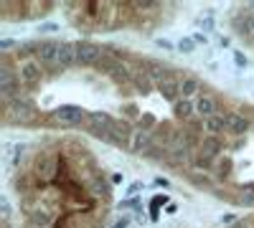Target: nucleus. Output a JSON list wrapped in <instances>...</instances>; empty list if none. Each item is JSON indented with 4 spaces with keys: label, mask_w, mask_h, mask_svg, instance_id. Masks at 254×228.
Wrapping results in <instances>:
<instances>
[{
    "label": "nucleus",
    "mask_w": 254,
    "mask_h": 228,
    "mask_svg": "<svg viewBox=\"0 0 254 228\" xmlns=\"http://www.w3.org/2000/svg\"><path fill=\"white\" fill-rule=\"evenodd\" d=\"M3 117H5V122L8 124H33L36 122V117H38V112H36V107H33V101L28 99V96H15L8 107H3Z\"/></svg>",
    "instance_id": "nucleus-1"
},
{
    "label": "nucleus",
    "mask_w": 254,
    "mask_h": 228,
    "mask_svg": "<svg viewBox=\"0 0 254 228\" xmlns=\"http://www.w3.org/2000/svg\"><path fill=\"white\" fill-rule=\"evenodd\" d=\"M46 76V69L41 64L38 58H31V61H23V64L18 66V81L23 89H33L41 84V79Z\"/></svg>",
    "instance_id": "nucleus-2"
},
{
    "label": "nucleus",
    "mask_w": 254,
    "mask_h": 228,
    "mask_svg": "<svg viewBox=\"0 0 254 228\" xmlns=\"http://www.w3.org/2000/svg\"><path fill=\"white\" fill-rule=\"evenodd\" d=\"M51 119H54V124H61V127H79V124L89 122V114L76 104H64V107L54 109Z\"/></svg>",
    "instance_id": "nucleus-3"
},
{
    "label": "nucleus",
    "mask_w": 254,
    "mask_h": 228,
    "mask_svg": "<svg viewBox=\"0 0 254 228\" xmlns=\"http://www.w3.org/2000/svg\"><path fill=\"white\" fill-rule=\"evenodd\" d=\"M104 56V46L92 41H76V66H97Z\"/></svg>",
    "instance_id": "nucleus-4"
},
{
    "label": "nucleus",
    "mask_w": 254,
    "mask_h": 228,
    "mask_svg": "<svg viewBox=\"0 0 254 228\" xmlns=\"http://www.w3.org/2000/svg\"><path fill=\"white\" fill-rule=\"evenodd\" d=\"M59 48H61V41H38V61L44 64L46 71H59Z\"/></svg>",
    "instance_id": "nucleus-5"
},
{
    "label": "nucleus",
    "mask_w": 254,
    "mask_h": 228,
    "mask_svg": "<svg viewBox=\"0 0 254 228\" xmlns=\"http://www.w3.org/2000/svg\"><path fill=\"white\" fill-rule=\"evenodd\" d=\"M59 162H61V160H56V157H54V155H49V152H41V155L36 157L33 173H36V178L41 180V185H46V182H51V180L56 178Z\"/></svg>",
    "instance_id": "nucleus-6"
},
{
    "label": "nucleus",
    "mask_w": 254,
    "mask_h": 228,
    "mask_svg": "<svg viewBox=\"0 0 254 228\" xmlns=\"http://www.w3.org/2000/svg\"><path fill=\"white\" fill-rule=\"evenodd\" d=\"M219 117L224 119L226 132H229V135H234V137L247 135V132H249V127H252L249 117H244L242 112H219Z\"/></svg>",
    "instance_id": "nucleus-7"
},
{
    "label": "nucleus",
    "mask_w": 254,
    "mask_h": 228,
    "mask_svg": "<svg viewBox=\"0 0 254 228\" xmlns=\"http://www.w3.org/2000/svg\"><path fill=\"white\" fill-rule=\"evenodd\" d=\"M132 135H135V130H132L130 122H127V119H115L112 130H110V142L117 144V147H127V150H130Z\"/></svg>",
    "instance_id": "nucleus-8"
},
{
    "label": "nucleus",
    "mask_w": 254,
    "mask_h": 228,
    "mask_svg": "<svg viewBox=\"0 0 254 228\" xmlns=\"http://www.w3.org/2000/svg\"><path fill=\"white\" fill-rule=\"evenodd\" d=\"M137 66L145 71V76L150 79L155 87H158V84H163V81L168 79V69L160 64V61H150V58H145V61H140Z\"/></svg>",
    "instance_id": "nucleus-9"
},
{
    "label": "nucleus",
    "mask_w": 254,
    "mask_h": 228,
    "mask_svg": "<svg viewBox=\"0 0 254 228\" xmlns=\"http://www.w3.org/2000/svg\"><path fill=\"white\" fill-rule=\"evenodd\" d=\"M155 144V135L153 132H145V130H135L132 135V142H130V150L135 155H145L147 150H150Z\"/></svg>",
    "instance_id": "nucleus-10"
},
{
    "label": "nucleus",
    "mask_w": 254,
    "mask_h": 228,
    "mask_svg": "<svg viewBox=\"0 0 254 228\" xmlns=\"http://www.w3.org/2000/svg\"><path fill=\"white\" fill-rule=\"evenodd\" d=\"M158 94L165 99V101H171V104H176V101L181 99V79L176 76H168L163 84H158Z\"/></svg>",
    "instance_id": "nucleus-11"
},
{
    "label": "nucleus",
    "mask_w": 254,
    "mask_h": 228,
    "mask_svg": "<svg viewBox=\"0 0 254 228\" xmlns=\"http://www.w3.org/2000/svg\"><path fill=\"white\" fill-rule=\"evenodd\" d=\"M59 66H61V69L76 66V44H71V41H61V48H59Z\"/></svg>",
    "instance_id": "nucleus-12"
},
{
    "label": "nucleus",
    "mask_w": 254,
    "mask_h": 228,
    "mask_svg": "<svg viewBox=\"0 0 254 228\" xmlns=\"http://www.w3.org/2000/svg\"><path fill=\"white\" fill-rule=\"evenodd\" d=\"M201 89H203V84L196 79V76H183L181 79V99H198L201 96Z\"/></svg>",
    "instance_id": "nucleus-13"
},
{
    "label": "nucleus",
    "mask_w": 254,
    "mask_h": 228,
    "mask_svg": "<svg viewBox=\"0 0 254 228\" xmlns=\"http://www.w3.org/2000/svg\"><path fill=\"white\" fill-rule=\"evenodd\" d=\"M196 114L201 117V119H208V117H214L216 112H219V107H216V99L214 96H208V94H201L196 101Z\"/></svg>",
    "instance_id": "nucleus-14"
},
{
    "label": "nucleus",
    "mask_w": 254,
    "mask_h": 228,
    "mask_svg": "<svg viewBox=\"0 0 254 228\" xmlns=\"http://www.w3.org/2000/svg\"><path fill=\"white\" fill-rule=\"evenodd\" d=\"M54 221H56V218L46 211V205H44V208H38L36 213L28 216V228H51Z\"/></svg>",
    "instance_id": "nucleus-15"
},
{
    "label": "nucleus",
    "mask_w": 254,
    "mask_h": 228,
    "mask_svg": "<svg viewBox=\"0 0 254 228\" xmlns=\"http://www.w3.org/2000/svg\"><path fill=\"white\" fill-rule=\"evenodd\" d=\"M132 69H130V64H127V61H117L115 64V69L110 71V76H112V81L115 84H130L132 81Z\"/></svg>",
    "instance_id": "nucleus-16"
},
{
    "label": "nucleus",
    "mask_w": 254,
    "mask_h": 228,
    "mask_svg": "<svg viewBox=\"0 0 254 228\" xmlns=\"http://www.w3.org/2000/svg\"><path fill=\"white\" fill-rule=\"evenodd\" d=\"M196 114V104L193 101H188V99H178L176 104H173V117L181 119V122H188V119H193Z\"/></svg>",
    "instance_id": "nucleus-17"
},
{
    "label": "nucleus",
    "mask_w": 254,
    "mask_h": 228,
    "mask_svg": "<svg viewBox=\"0 0 254 228\" xmlns=\"http://www.w3.org/2000/svg\"><path fill=\"white\" fill-rule=\"evenodd\" d=\"M198 147H201L203 155H208V157H214V160H216V157L221 155V150H224V144H221L219 137H211V135H208V137H203V139L198 142Z\"/></svg>",
    "instance_id": "nucleus-18"
},
{
    "label": "nucleus",
    "mask_w": 254,
    "mask_h": 228,
    "mask_svg": "<svg viewBox=\"0 0 254 228\" xmlns=\"http://www.w3.org/2000/svg\"><path fill=\"white\" fill-rule=\"evenodd\" d=\"M15 58L23 64V61H31V58H38V41H28V44H18L15 48Z\"/></svg>",
    "instance_id": "nucleus-19"
},
{
    "label": "nucleus",
    "mask_w": 254,
    "mask_h": 228,
    "mask_svg": "<svg viewBox=\"0 0 254 228\" xmlns=\"http://www.w3.org/2000/svg\"><path fill=\"white\" fill-rule=\"evenodd\" d=\"M38 185H41V180L36 178V173H20L18 180H15V188L20 193H31L33 188H38Z\"/></svg>",
    "instance_id": "nucleus-20"
},
{
    "label": "nucleus",
    "mask_w": 254,
    "mask_h": 228,
    "mask_svg": "<svg viewBox=\"0 0 254 228\" xmlns=\"http://www.w3.org/2000/svg\"><path fill=\"white\" fill-rule=\"evenodd\" d=\"M132 84H135V89H137L140 94H150V91H153V81L145 76V71H142L140 66H137L135 74H132Z\"/></svg>",
    "instance_id": "nucleus-21"
},
{
    "label": "nucleus",
    "mask_w": 254,
    "mask_h": 228,
    "mask_svg": "<svg viewBox=\"0 0 254 228\" xmlns=\"http://www.w3.org/2000/svg\"><path fill=\"white\" fill-rule=\"evenodd\" d=\"M203 127H206V132H208L211 137H216V135L226 132V127H224V119L219 117V112H216L214 117H208V119H203Z\"/></svg>",
    "instance_id": "nucleus-22"
},
{
    "label": "nucleus",
    "mask_w": 254,
    "mask_h": 228,
    "mask_svg": "<svg viewBox=\"0 0 254 228\" xmlns=\"http://www.w3.org/2000/svg\"><path fill=\"white\" fill-rule=\"evenodd\" d=\"M89 193L94 195V200H99V198L107 200V198H110V185L104 182L102 178H94V182L89 185Z\"/></svg>",
    "instance_id": "nucleus-23"
},
{
    "label": "nucleus",
    "mask_w": 254,
    "mask_h": 228,
    "mask_svg": "<svg viewBox=\"0 0 254 228\" xmlns=\"http://www.w3.org/2000/svg\"><path fill=\"white\" fill-rule=\"evenodd\" d=\"M237 203H239V205H254V182H244V185H242Z\"/></svg>",
    "instance_id": "nucleus-24"
},
{
    "label": "nucleus",
    "mask_w": 254,
    "mask_h": 228,
    "mask_svg": "<svg viewBox=\"0 0 254 228\" xmlns=\"http://www.w3.org/2000/svg\"><path fill=\"white\" fill-rule=\"evenodd\" d=\"M214 165H216V160L208 157V155H203V152H198V155L193 157V168H196V170L208 173V170H214Z\"/></svg>",
    "instance_id": "nucleus-25"
},
{
    "label": "nucleus",
    "mask_w": 254,
    "mask_h": 228,
    "mask_svg": "<svg viewBox=\"0 0 254 228\" xmlns=\"http://www.w3.org/2000/svg\"><path fill=\"white\" fill-rule=\"evenodd\" d=\"M89 122L92 124H99V127H104V130H112V124H115V119L110 117V114H104V112H92L89 114Z\"/></svg>",
    "instance_id": "nucleus-26"
},
{
    "label": "nucleus",
    "mask_w": 254,
    "mask_h": 228,
    "mask_svg": "<svg viewBox=\"0 0 254 228\" xmlns=\"http://www.w3.org/2000/svg\"><path fill=\"white\" fill-rule=\"evenodd\" d=\"M165 155H168V150L163 147V144H158V142H155L153 147L147 150V152H145L142 157H147V160H165Z\"/></svg>",
    "instance_id": "nucleus-27"
},
{
    "label": "nucleus",
    "mask_w": 254,
    "mask_h": 228,
    "mask_svg": "<svg viewBox=\"0 0 254 228\" xmlns=\"http://www.w3.org/2000/svg\"><path fill=\"white\" fill-rule=\"evenodd\" d=\"M10 216H13V211H10L8 198H0V218H3V223H5V226L10 223Z\"/></svg>",
    "instance_id": "nucleus-28"
},
{
    "label": "nucleus",
    "mask_w": 254,
    "mask_h": 228,
    "mask_svg": "<svg viewBox=\"0 0 254 228\" xmlns=\"http://www.w3.org/2000/svg\"><path fill=\"white\" fill-rule=\"evenodd\" d=\"M153 127H155V117L153 114H140V130L150 132Z\"/></svg>",
    "instance_id": "nucleus-29"
},
{
    "label": "nucleus",
    "mask_w": 254,
    "mask_h": 228,
    "mask_svg": "<svg viewBox=\"0 0 254 228\" xmlns=\"http://www.w3.org/2000/svg\"><path fill=\"white\" fill-rule=\"evenodd\" d=\"M190 182L198 185V188H211V180H208L206 175H201V173H193V175H190Z\"/></svg>",
    "instance_id": "nucleus-30"
},
{
    "label": "nucleus",
    "mask_w": 254,
    "mask_h": 228,
    "mask_svg": "<svg viewBox=\"0 0 254 228\" xmlns=\"http://www.w3.org/2000/svg\"><path fill=\"white\" fill-rule=\"evenodd\" d=\"M229 173H231V160L224 157V160L219 162V175H221V178H229Z\"/></svg>",
    "instance_id": "nucleus-31"
},
{
    "label": "nucleus",
    "mask_w": 254,
    "mask_h": 228,
    "mask_svg": "<svg viewBox=\"0 0 254 228\" xmlns=\"http://www.w3.org/2000/svg\"><path fill=\"white\" fill-rule=\"evenodd\" d=\"M165 203H168V195H155V198H153V205H150L153 216H158V208H160V205H165Z\"/></svg>",
    "instance_id": "nucleus-32"
},
{
    "label": "nucleus",
    "mask_w": 254,
    "mask_h": 228,
    "mask_svg": "<svg viewBox=\"0 0 254 228\" xmlns=\"http://www.w3.org/2000/svg\"><path fill=\"white\" fill-rule=\"evenodd\" d=\"M193 46H196V41H193V38H183L181 44H178V48H181V51H186V53L193 51Z\"/></svg>",
    "instance_id": "nucleus-33"
},
{
    "label": "nucleus",
    "mask_w": 254,
    "mask_h": 228,
    "mask_svg": "<svg viewBox=\"0 0 254 228\" xmlns=\"http://www.w3.org/2000/svg\"><path fill=\"white\" fill-rule=\"evenodd\" d=\"M221 223L234 226V223H239V221H237V216H234V213H224V216H221Z\"/></svg>",
    "instance_id": "nucleus-34"
},
{
    "label": "nucleus",
    "mask_w": 254,
    "mask_h": 228,
    "mask_svg": "<svg viewBox=\"0 0 254 228\" xmlns=\"http://www.w3.org/2000/svg\"><path fill=\"white\" fill-rule=\"evenodd\" d=\"M234 61H237V66H247V56H244L242 51H237V53H234Z\"/></svg>",
    "instance_id": "nucleus-35"
},
{
    "label": "nucleus",
    "mask_w": 254,
    "mask_h": 228,
    "mask_svg": "<svg viewBox=\"0 0 254 228\" xmlns=\"http://www.w3.org/2000/svg\"><path fill=\"white\" fill-rule=\"evenodd\" d=\"M127 226H130V218H122V221H117L112 228H127Z\"/></svg>",
    "instance_id": "nucleus-36"
},
{
    "label": "nucleus",
    "mask_w": 254,
    "mask_h": 228,
    "mask_svg": "<svg viewBox=\"0 0 254 228\" xmlns=\"http://www.w3.org/2000/svg\"><path fill=\"white\" fill-rule=\"evenodd\" d=\"M41 31H44V33H54L56 26H54V23H46V26H41Z\"/></svg>",
    "instance_id": "nucleus-37"
},
{
    "label": "nucleus",
    "mask_w": 254,
    "mask_h": 228,
    "mask_svg": "<svg viewBox=\"0 0 254 228\" xmlns=\"http://www.w3.org/2000/svg\"><path fill=\"white\" fill-rule=\"evenodd\" d=\"M193 41H196V44H206V36H203V33H196Z\"/></svg>",
    "instance_id": "nucleus-38"
},
{
    "label": "nucleus",
    "mask_w": 254,
    "mask_h": 228,
    "mask_svg": "<svg viewBox=\"0 0 254 228\" xmlns=\"http://www.w3.org/2000/svg\"><path fill=\"white\" fill-rule=\"evenodd\" d=\"M231 228H252V226H249V223H244V221H239V223H234Z\"/></svg>",
    "instance_id": "nucleus-39"
},
{
    "label": "nucleus",
    "mask_w": 254,
    "mask_h": 228,
    "mask_svg": "<svg viewBox=\"0 0 254 228\" xmlns=\"http://www.w3.org/2000/svg\"><path fill=\"white\" fill-rule=\"evenodd\" d=\"M155 182H158V185H163V188H168V178H158Z\"/></svg>",
    "instance_id": "nucleus-40"
},
{
    "label": "nucleus",
    "mask_w": 254,
    "mask_h": 228,
    "mask_svg": "<svg viewBox=\"0 0 254 228\" xmlns=\"http://www.w3.org/2000/svg\"><path fill=\"white\" fill-rule=\"evenodd\" d=\"M249 33L254 36V18H252V23H249Z\"/></svg>",
    "instance_id": "nucleus-41"
}]
</instances>
